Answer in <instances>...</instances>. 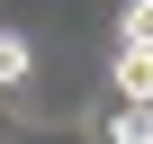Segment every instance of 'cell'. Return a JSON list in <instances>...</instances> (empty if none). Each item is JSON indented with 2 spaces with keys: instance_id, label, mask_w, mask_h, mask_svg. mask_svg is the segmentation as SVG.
I'll use <instances>...</instances> for the list:
<instances>
[{
  "instance_id": "cell-1",
  "label": "cell",
  "mask_w": 153,
  "mask_h": 144,
  "mask_svg": "<svg viewBox=\"0 0 153 144\" xmlns=\"http://www.w3.org/2000/svg\"><path fill=\"white\" fill-rule=\"evenodd\" d=\"M108 144H153V99H117L108 108Z\"/></svg>"
},
{
  "instance_id": "cell-2",
  "label": "cell",
  "mask_w": 153,
  "mask_h": 144,
  "mask_svg": "<svg viewBox=\"0 0 153 144\" xmlns=\"http://www.w3.org/2000/svg\"><path fill=\"white\" fill-rule=\"evenodd\" d=\"M117 99H153V54H135V45H117Z\"/></svg>"
},
{
  "instance_id": "cell-3",
  "label": "cell",
  "mask_w": 153,
  "mask_h": 144,
  "mask_svg": "<svg viewBox=\"0 0 153 144\" xmlns=\"http://www.w3.org/2000/svg\"><path fill=\"white\" fill-rule=\"evenodd\" d=\"M117 45L153 54V0H126V9H117Z\"/></svg>"
},
{
  "instance_id": "cell-4",
  "label": "cell",
  "mask_w": 153,
  "mask_h": 144,
  "mask_svg": "<svg viewBox=\"0 0 153 144\" xmlns=\"http://www.w3.org/2000/svg\"><path fill=\"white\" fill-rule=\"evenodd\" d=\"M36 72V54H27V36H0V90H18Z\"/></svg>"
},
{
  "instance_id": "cell-5",
  "label": "cell",
  "mask_w": 153,
  "mask_h": 144,
  "mask_svg": "<svg viewBox=\"0 0 153 144\" xmlns=\"http://www.w3.org/2000/svg\"><path fill=\"white\" fill-rule=\"evenodd\" d=\"M0 99H9V90H0Z\"/></svg>"
}]
</instances>
